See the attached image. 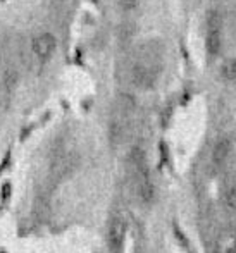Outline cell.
I'll list each match as a JSON object with an SVG mask.
<instances>
[{
    "mask_svg": "<svg viewBox=\"0 0 236 253\" xmlns=\"http://www.w3.org/2000/svg\"><path fill=\"white\" fill-rule=\"evenodd\" d=\"M128 234V220L123 215H114L107 229V247L110 253H121Z\"/></svg>",
    "mask_w": 236,
    "mask_h": 253,
    "instance_id": "cell-1",
    "label": "cell"
},
{
    "mask_svg": "<svg viewBox=\"0 0 236 253\" xmlns=\"http://www.w3.org/2000/svg\"><path fill=\"white\" fill-rule=\"evenodd\" d=\"M133 81L137 86L140 88H150L153 83L157 81V76H159V69L152 64H137L133 67Z\"/></svg>",
    "mask_w": 236,
    "mask_h": 253,
    "instance_id": "cell-2",
    "label": "cell"
},
{
    "mask_svg": "<svg viewBox=\"0 0 236 253\" xmlns=\"http://www.w3.org/2000/svg\"><path fill=\"white\" fill-rule=\"evenodd\" d=\"M55 48H57V40L50 33H42L33 40V53L38 59H48V57H52Z\"/></svg>",
    "mask_w": 236,
    "mask_h": 253,
    "instance_id": "cell-3",
    "label": "cell"
},
{
    "mask_svg": "<svg viewBox=\"0 0 236 253\" xmlns=\"http://www.w3.org/2000/svg\"><path fill=\"white\" fill-rule=\"evenodd\" d=\"M223 48V28H207L205 35V50L210 57L219 55Z\"/></svg>",
    "mask_w": 236,
    "mask_h": 253,
    "instance_id": "cell-4",
    "label": "cell"
},
{
    "mask_svg": "<svg viewBox=\"0 0 236 253\" xmlns=\"http://www.w3.org/2000/svg\"><path fill=\"white\" fill-rule=\"evenodd\" d=\"M230 153H231V141L226 140V138H223V140L217 141L216 147H214L212 162L216 164V166H223V164L228 160V157H230Z\"/></svg>",
    "mask_w": 236,
    "mask_h": 253,
    "instance_id": "cell-5",
    "label": "cell"
},
{
    "mask_svg": "<svg viewBox=\"0 0 236 253\" xmlns=\"http://www.w3.org/2000/svg\"><path fill=\"white\" fill-rule=\"evenodd\" d=\"M221 76L224 81H236V59H230L221 66Z\"/></svg>",
    "mask_w": 236,
    "mask_h": 253,
    "instance_id": "cell-6",
    "label": "cell"
},
{
    "mask_svg": "<svg viewBox=\"0 0 236 253\" xmlns=\"http://www.w3.org/2000/svg\"><path fill=\"white\" fill-rule=\"evenodd\" d=\"M223 202L228 209L236 212V184H228V186L224 188Z\"/></svg>",
    "mask_w": 236,
    "mask_h": 253,
    "instance_id": "cell-7",
    "label": "cell"
},
{
    "mask_svg": "<svg viewBox=\"0 0 236 253\" xmlns=\"http://www.w3.org/2000/svg\"><path fill=\"white\" fill-rule=\"evenodd\" d=\"M119 5L123 10H133L138 5V0H119Z\"/></svg>",
    "mask_w": 236,
    "mask_h": 253,
    "instance_id": "cell-8",
    "label": "cell"
}]
</instances>
